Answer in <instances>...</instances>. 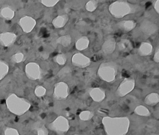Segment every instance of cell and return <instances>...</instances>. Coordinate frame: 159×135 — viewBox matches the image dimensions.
<instances>
[{"instance_id":"cell-30","label":"cell","mask_w":159,"mask_h":135,"mask_svg":"<svg viewBox=\"0 0 159 135\" xmlns=\"http://www.w3.org/2000/svg\"><path fill=\"white\" fill-rule=\"evenodd\" d=\"M35 95L38 97H42L46 94V89L42 85H37L34 90Z\"/></svg>"},{"instance_id":"cell-34","label":"cell","mask_w":159,"mask_h":135,"mask_svg":"<svg viewBox=\"0 0 159 135\" xmlns=\"http://www.w3.org/2000/svg\"><path fill=\"white\" fill-rule=\"evenodd\" d=\"M39 58L42 60H47L49 58V53L46 51H42L39 53Z\"/></svg>"},{"instance_id":"cell-29","label":"cell","mask_w":159,"mask_h":135,"mask_svg":"<svg viewBox=\"0 0 159 135\" xmlns=\"http://www.w3.org/2000/svg\"><path fill=\"white\" fill-rule=\"evenodd\" d=\"M66 61L67 58L63 53H59L54 58V61L59 65H65Z\"/></svg>"},{"instance_id":"cell-11","label":"cell","mask_w":159,"mask_h":135,"mask_svg":"<svg viewBox=\"0 0 159 135\" xmlns=\"http://www.w3.org/2000/svg\"><path fill=\"white\" fill-rule=\"evenodd\" d=\"M17 35L12 32H5L0 33V45L9 47L16 42Z\"/></svg>"},{"instance_id":"cell-3","label":"cell","mask_w":159,"mask_h":135,"mask_svg":"<svg viewBox=\"0 0 159 135\" xmlns=\"http://www.w3.org/2000/svg\"><path fill=\"white\" fill-rule=\"evenodd\" d=\"M118 71V66L114 61L102 62L98 68L99 77L107 82H112L116 80Z\"/></svg>"},{"instance_id":"cell-7","label":"cell","mask_w":159,"mask_h":135,"mask_svg":"<svg viewBox=\"0 0 159 135\" xmlns=\"http://www.w3.org/2000/svg\"><path fill=\"white\" fill-rule=\"evenodd\" d=\"M135 82L132 78L124 79L120 84L116 90V94L119 97H124L132 92L135 87Z\"/></svg>"},{"instance_id":"cell-37","label":"cell","mask_w":159,"mask_h":135,"mask_svg":"<svg viewBox=\"0 0 159 135\" xmlns=\"http://www.w3.org/2000/svg\"><path fill=\"white\" fill-rule=\"evenodd\" d=\"M74 135H78V134H74Z\"/></svg>"},{"instance_id":"cell-33","label":"cell","mask_w":159,"mask_h":135,"mask_svg":"<svg viewBox=\"0 0 159 135\" xmlns=\"http://www.w3.org/2000/svg\"><path fill=\"white\" fill-rule=\"evenodd\" d=\"M59 1L58 0H42L40 1V2L45 6L48 7H51L55 6Z\"/></svg>"},{"instance_id":"cell-19","label":"cell","mask_w":159,"mask_h":135,"mask_svg":"<svg viewBox=\"0 0 159 135\" xmlns=\"http://www.w3.org/2000/svg\"><path fill=\"white\" fill-rule=\"evenodd\" d=\"M116 47L119 51L122 52H129L132 50L133 46L131 41L128 39H122L117 43H116Z\"/></svg>"},{"instance_id":"cell-13","label":"cell","mask_w":159,"mask_h":135,"mask_svg":"<svg viewBox=\"0 0 159 135\" xmlns=\"http://www.w3.org/2000/svg\"><path fill=\"white\" fill-rule=\"evenodd\" d=\"M116 48V41L115 38L112 36H109L106 38L101 46L102 52L106 55L112 54L115 51Z\"/></svg>"},{"instance_id":"cell-16","label":"cell","mask_w":159,"mask_h":135,"mask_svg":"<svg viewBox=\"0 0 159 135\" xmlns=\"http://www.w3.org/2000/svg\"><path fill=\"white\" fill-rule=\"evenodd\" d=\"M116 25L120 30L128 32L132 30L136 27L137 23L133 20H124L117 22Z\"/></svg>"},{"instance_id":"cell-26","label":"cell","mask_w":159,"mask_h":135,"mask_svg":"<svg viewBox=\"0 0 159 135\" xmlns=\"http://www.w3.org/2000/svg\"><path fill=\"white\" fill-rule=\"evenodd\" d=\"M94 116V113L91 111L84 110L81 111L79 115V118L82 121H89Z\"/></svg>"},{"instance_id":"cell-9","label":"cell","mask_w":159,"mask_h":135,"mask_svg":"<svg viewBox=\"0 0 159 135\" xmlns=\"http://www.w3.org/2000/svg\"><path fill=\"white\" fill-rule=\"evenodd\" d=\"M18 24L24 32L30 33L35 27L37 22L33 17L25 15L19 19Z\"/></svg>"},{"instance_id":"cell-23","label":"cell","mask_w":159,"mask_h":135,"mask_svg":"<svg viewBox=\"0 0 159 135\" xmlns=\"http://www.w3.org/2000/svg\"><path fill=\"white\" fill-rule=\"evenodd\" d=\"M9 67L8 64L0 58V81L3 79L8 74Z\"/></svg>"},{"instance_id":"cell-6","label":"cell","mask_w":159,"mask_h":135,"mask_svg":"<svg viewBox=\"0 0 159 135\" xmlns=\"http://www.w3.org/2000/svg\"><path fill=\"white\" fill-rule=\"evenodd\" d=\"M25 73L28 79L32 81L40 79L42 70L39 64L35 62L28 63L25 66Z\"/></svg>"},{"instance_id":"cell-28","label":"cell","mask_w":159,"mask_h":135,"mask_svg":"<svg viewBox=\"0 0 159 135\" xmlns=\"http://www.w3.org/2000/svg\"><path fill=\"white\" fill-rule=\"evenodd\" d=\"M24 54L21 52H17L11 57V60L14 63H20L24 60Z\"/></svg>"},{"instance_id":"cell-38","label":"cell","mask_w":159,"mask_h":135,"mask_svg":"<svg viewBox=\"0 0 159 135\" xmlns=\"http://www.w3.org/2000/svg\"><path fill=\"white\" fill-rule=\"evenodd\" d=\"M155 135H158V134H155Z\"/></svg>"},{"instance_id":"cell-20","label":"cell","mask_w":159,"mask_h":135,"mask_svg":"<svg viewBox=\"0 0 159 135\" xmlns=\"http://www.w3.org/2000/svg\"><path fill=\"white\" fill-rule=\"evenodd\" d=\"M89 40L86 36H83L78 38L75 43V47L78 51H82L88 48Z\"/></svg>"},{"instance_id":"cell-12","label":"cell","mask_w":159,"mask_h":135,"mask_svg":"<svg viewBox=\"0 0 159 135\" xmlns=\"http://www.w3.org/2000/svg\"><path fill=\"white\" fill-rule=\"evenodd\" d=\"M140 29L143 33L150 36L156 33L158 30V26L153 22L145 19L140 23Z\"/></svg>"},{"instance_id":"cell-21","label":"cell","mask_w":159,"mask_h":135,"mask_svg":"<svg viewBox=\"0 0 159 135\" xmlns=\"http://www.w3.org/2000/svg\"><path fill=\"white\" fill-rule=\"evenodd\" d=\"M145 104L150 106H154L159 102V95L157 93L152 92L148 94L144 100Z\"/></svg>"},{"instance_id":"cell-5","label":"cell","mask_w":159,"mask_h":135,"mask_svg":"<svg viewBox=\"0 0 159 135\" xmlns=\"http://www.w3.org/2000/svg\"><path fill=\"white\" fill-rule=\"evenodd\" d=\"M48 126L52 131L60 134L66 133L70 128L68 120L63 116H58Z\"/></svg>"},{"instance_id":"cell-1","label":"cell","mask_w":159,"mask_h":135,"mask_svg":"<svg viewBox=\"0 0 159 135\" xmlns=\"http://www.w3.org/2000/svg\"><path fill=\"white\" fill-rule=\"evenodd\" d=\"M102 123L107 135H125L130 125L127 117L105 116Z\"/></svg>"},{"instance_id":"cell-15","label":"cell","mask_w":159,"mask_h":135,"mask_svg":"<svg viewBox=\"0 0 159 135\" xmlns=\"http://www.w3.org/2000/svg\"><path fill=\"white\" fill-rule=\"evenodd\" d=\"M15 16V11L14 9L9 5L6 4L0 9V17L6 20L12 19Z\"/></svg>"},{"instance_id":"cell-36","label":"cell","mask_w":159,"mask_h":135,"mask_svg":"<svg viewBox=\"0 0 159 135\" xmlns=\"http://www.w3.org/2000/svg\"><path fill=\"white\" fill-rule=\"evenodd\" d=\"M154 9L157 14H159V1L157 0L155 1V3L153 4Z\"/></svg>"},{"instance_id":"cell-10","label":"cell","mask_w":159,"mask_h":135,"mask_svg":"<svg viewBox=\"0 0 159 135\" xmlns=\"http://www.w3.org/2000/svg\"><path fill=\"white\" fill-rule=\"evenodd\" d=\"M72 64L78 68H84L89 66L91 64V59L84 54L77 53L75 54L71 58Z\"/></svg>"},{"instance_id":"cell-14","label":"cell","mask_w":159,"mask_h":135,"mask_svg":"<svg viewBox=\"0 0 159 135\" xmlns=\"http://www.w3.org/2000/svg\"><path fill=\"white\" fill-rule=\"evenodd\" d=\"M89 94L91 98L96 102L102 101L106 97L105 91L99 87H93L89 89Z\"/></svg>"},{"instance_id":"cell-35","label":"cell","mask_w":159,"mask_h":135,"mask_svg":"<svg viewBox=\"0 0 159 135\" xmlns=\"http://www.w3.org/2000/svg\"><path fill=\"white\" fill-rule=\"evenodd\" d=\"M153 61L158 63L159 62V48L157 47L155 50V51L154 53V56H153Z\"/></svg>"},{"instance_id":"cell-8","label":"cell","mask_w":159,"mask_h":135,"mask_svg":"<svg viewBox=\"0 0 159 135\" xmlns=\"http://www.w3.org/2000/svg\"><path fill=\"white\" fill-rule=\"evenodd\" d=\"M69 94V87L63 81L55 84L53 89V97L57 100L65 99Z\"/></svg>"},{"instance_id":"cell-32","label":"cell","mask_w":159,"mask_h":135,"mask_svg":"<svg viewBox=\"0 0 159 135\" xmlns=\"http://www.w3.org/2000/svg\"><path fill=\"white\" fill-rule=\"evenodd\" d=\"M4 135H20L18 131L13 128L7 127L4 130Z\"/></svg>"},{"instance_id":"cell-24","label":"cell","mask_w":159,"mask_h":135,"mask_svg":"<svg viewBox=\"0 0 159 135\" xmlns=\"http://www.w3.org/2000/svg\"><path fill=\"white\" fill-rule=\"evenodd\" d=\"M134 113L139 116H148L150 115L149 110L143 105H139L134 109Z\"/></svg>"},{"instance_id":"cell-17","label":"cell","mask_w":159,"mask_h":135,"mask_svg":"<svg viewBox=\"0 0 159 135\" xmlns=\"http://www.w3.org/2000/svg\"><path fill=\"white\" fill-rule=\"evenodd\" d=\"M138 54L142 56H149L152 53L153 46L149 42H142L140 43L138 50Z\"/></svg>"},{"instance_id":"cell-18","label":"cell","mask_w":159,"mask_h":135,"mask_svg":"<svg viewBox=\"0 0 159 135\" xmlns=\"http://www.w3.org/2000/svg\"><path fill=\"white\" fill-rule=\"evenodd\" d=\"M69 19V16L67 14H61L57 16L52 20V24L56 28H60L65 26Z\"/></svg>"},{"instance_id":"cell-31","label":"cell","mask_w":159,"mask_h":135,"mask_svg":"<svg viewBox=\"0 0 159 135\" xmlns=\"http://www.w3.org/2000/svg\"><path fill=\"white\" fill-rule=\"evenodd\" d=\"M37 135H48V131L43 124L40 123L36 128Z\"/></svg>"},{"instance_id":"cell-25","label":"cell","mask_w":159,"mask_h":135,"mask_svg":"<svg viewBox=\"0 0 159 135\" xmlns=\"http://www.w3.org/2000/svg\"><path fill=\"white\" fill-rule=\"evenodd\" d=\"M71 74V68L66 66L61 68L57 73V77L60 79H64L69 77Z\"/></svg>"},{"instance_id":"cell-27","label":"cell","mask_w":159,"mask_h":135,"mask_svg":"<svg viewBox=\"0 0 159 135\" xmlns=\"http://www.w3.org/2000/svg\"><path fill=\"white\" fill-rule=\"evenodd\" d=\"M98 5V1L96 0H91L86 2L85 5V9L88 12H94Z\"/></svg>"},{"instance_id":"cell-4","label":"cell","mask_w":159,"mask_h":135,"mask_svg":"<svg viewBox=\"0 0 159 135\" xmlns=\"http://www.w3.org/2000/svg\"><path fill=\"white\" fill-rule=\"evenodd\" d=\"M108 9L110 14L117 19H121L134 12L132 5L128 1L122 0L112 2L109 5Z\"/></svg>"},{"instance_id":"cell-2","label":"cell","mask_w":159,"mask_h":135,"mask_svg":"<svg viewBox=\"0 0 159 135\" xmlns=\"http://www.w3.org/2000/svg\"><path fill=\"white\" fill-rule=\"evenodd\" d=\"M6 102L7 109L13 114L18 116L24 115L30 107V103L28 100L20 97L15 94H11L7 97Z\"/></svg>"},{"instance_id":"cell-22","label":"cell","mask_w":159,"mask_h":135,"mask_svg":"<svg viewBox=\"0 0 159 135\" xmlns=\"http://www.w3.org/2000/svg\"><path fill=\"white\" fill-rule=\"evenodd\" d=\"M56 42L64 47H68L71 43V37L70 35H62L57 39Z\"/></svg>"}]
</instances>
